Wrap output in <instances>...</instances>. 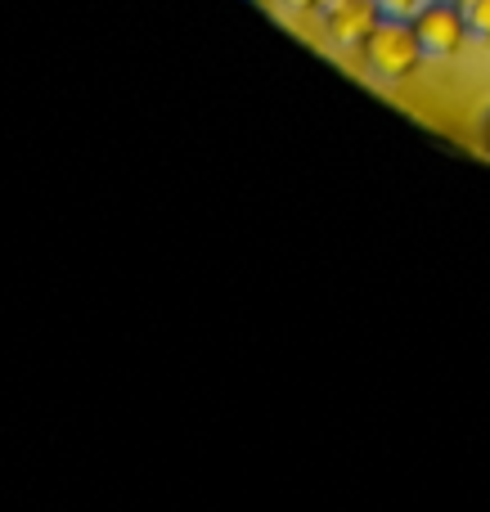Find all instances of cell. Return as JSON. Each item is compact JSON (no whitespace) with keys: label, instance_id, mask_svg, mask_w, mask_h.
Returning a JSON list of instances; mask_svg holds the SVG:
<instances>
[{"label":"cell","instance_id":"obj_1","mask_svg":"<svg viewBox=\"0 0 490 512\" xmlns=\"http://www.w3.org/2000/svg\"><path fill=\"white\" fill-rule=\"evenodd\" d=\"M360 59H365V68L374 72V77L405 81L423 59H428V54H423L410 18H383V23L369 32V41L360 45Z\"/></svg>","mask_w":490,"mask_h":512},{"label":"cell","instance_id":"obj_2","mask_svg":"<svg viewBox=\"0 0 490 512\" xmlns=\"http://www.w3.org/2000/svg\"><path fill=\"white\" fill-rule=\"evenodd\" d=\"M410 27L428 59H450L468 41V23L459 14V0H423L419 14L410 18Z\"/></svg>","mask_w":490,"mask_h":512},{"label":"cell","instance_id":"obj_3","mask_svg":"<svg viewBox=\"0 0 490 512\" xmlns=\"http://www.w3.org/2000/svg\"><path fill=\"white\" fill-rule=\"evenodd\" d=\"M378 23H383V9H378L374 0H347V5H338V9H324V32H329L342 50H360Z\"/></svg>","mask_w":490,"mask_h":512},{"label":"cell","instance_id":"obj_4","mask_svg":"<svg viewBox=\"0 0 490 512\" xmlns=\"http://www.w3.org/2000/svg\"><path fill=\"white\" fill-rule=\"evenodd\" d=\"M459 14L468 23V36L490 41V0H459Z\"/></svg>","mask_w":490,"mask_h":512},{"label":"cell","instance_id":"obj_5","mask_svg":"<svg viewBox=\"0 0 490 512\" xmlns=\"http://www.w3.org/2000/svg\"><path fill=\"white\" fill-rule=\"evenodd\" d=\"M374 5L383 9V18H414L423 0H374Z\"/></svg>","mask_w":490,"mask_h":512},{"label":"cell","instance_id":"obj_6","mask_svg":"<svg viewBox=\"0 0 490 512\" xmlns=\"http://www.w3.org/2000/svg\"><path fill=\"white\" fill-rule=\"evenodd\" d=\"M284 9H293V14H311V9H320V0H279Z\"/></svg>","mask_w":490,"mask_h":512},{"label":"cell","instance_id":"obj_7","mask_svg":"<svg viewBox=\"0 0 490 512\" xmlns=\"http://www.w3.org/2000/svg\"><path fill=\"white\" fill-rule=\"evenodd\" d=\"M338 5H347V0H320V14L324 9H338Z\"/></svg>","mask_w":490,"mask_h":512},{"label":"cell","instance_id":"obj_8","mask_svg":"<svg viewBox=\"0 0 490 512\" xmlns=\"http://www.w3.org/2000/svg\"><path fill=\"white\" fill-rule=\"evenodd\" d=\"M482 140H486V153H490V117H486V131H482Z\"/></svg>","mask_w":490,"mask_h":512}]
</instances>
